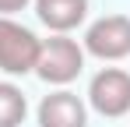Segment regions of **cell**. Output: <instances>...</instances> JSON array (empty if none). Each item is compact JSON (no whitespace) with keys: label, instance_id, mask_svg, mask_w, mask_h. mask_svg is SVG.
Instances as JSON below:
<instances>
[{"label":"cell","instance_id":"4","mask_svg":"<svg viewBox=\"0 0 130 127\" xmlns=\"http://www.w3.org/2000/svg\"><path fill=\"white\" fill-rule=\"evenodd\" d=\"M85 53L99 60H127L130 57V18L127 14H106L91 21L85 32Z\"/></svg>","mask_w":130,"mask_h":127},{"label":"cell","instance_id":"6","mask_svg":"<svg viewBox=\"0 0 130 127\" xmlns=\"http://www.w3.org/2000/svg\"><path fill=\"white\" fill-rule=\"evenodd\" d=\"M35 14L49 32L67 35L88 18V0H35Z\"/></svg>","mask_w":130,"mask_h":127},{"label":"cell","instance_id":"8","mask_svg":"<svg viewBox=\"0 0 130 127\" xmlns=\"http://www.w3.org/2000/svg\"><path fill=\"white\" fill-rule=\"evenodd\" d=\"M28 7V0H0V18H11V14H18Z\"/></svg>","mask_w":130,"mask_h":127},{"label":"cell","instance_id":"5","mask_svg":"<svg viewBox=\"0 0 130 127\" xmlns=\"http://www.w3.org/2000/svg\"><path fill=\"white\" fill-rule=\"evenodd\" d=\"M39 127H88V106L70 88L49 92L39 103Z\"/></svg>","mask_w":130,"mask_h":127},{"label":"cell","instance_id":"1","mask_svg":"<svg viewBox=\"0 0 130 127\" xmlns=\"http://www.w3.org/2000/svg\"><path fill=\"white\" fill-rule=\"evenodd\" d=\"M85 71V46L70 35H53L42 39L39 46V60H35V74L49 85H70Z\"/></svg>","mask_w":130,"mask_h":127},{"label":"cell","instance_id":"3","mask_svg":"<svg viewBox=\"0 0 130 127\" xmlns=\"http://www.w3.org/2000/svg\"><path fill=\"white\" fill-rule=\"evenodd\" d=\"M88 106L99 117H127L130 113V74L120 67H102L88 85Z\"/></svg>","mask_w":130,"mask_h":127},{"label":"cell","instance_id":"7","mask_svg":"<svg viewBox=\"0 0 130 127\" xmlns=\"http://www.w3.org/2000/svg\"><path fill=\"white\" fill-rule=\"evenodd\" d=\"M28 117V99L18 85L0 81V127H21Z\"/></svg>","mask_w":130,"mask_h":127},{"label":"cell","instance_id":"2","mask_svg":"<svg viewBox=\"0 0 130 127\" xmlns=\"http://www.w3.org/2000/svg\"><path fill=\"white\" fill-rule=\"evenodd\" d=\"M42 39L18 25L14 18H0V71L4 74H32L39 60Z\"/></svg>","mask_w":130,"mask_h":127}]
</instances>
